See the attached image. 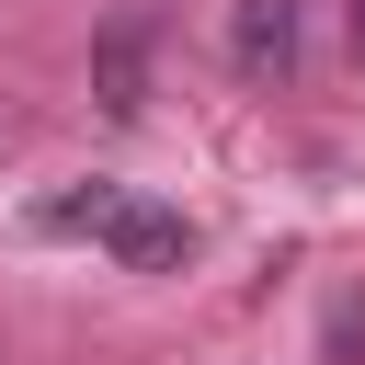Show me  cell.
<instances>
[{
  "instance_id": "cell-1",
  "label": "cell",
  "mask_w": 365,
  "mask_h": 365,
  "mask_svg": "<svg viewBox=\"0 0 365 365\" xmlns=\"http://www.w3.org/2000/svg\"><path fill=\"white\" fill-rule=\"evenodd\" d=\"M91 91H103V114L125 125V114H148V11H114L103 34H91Z\"/></svg>"
},
{
  "instance_id": "cell-2",
  "label": "cell",
  "mask_w": 365,
  "mask_h": 365,
  "mask_svg": "<svg viewBox=\"0 0 365 365\" xmlns=\"http://www.w3.org/2000/svg\"><path fill=\"white\" fill-rule=\"evenodd\" d=\"M228 57H240V80H285L297 68V0H228Z\"/></svg>"
},
{
  "instance_id": "cell-3",
  "label": "cell",
  "mask_w": 365,
  "mask_h": 365,
  "mask_svg": "<svg viewBox=\"0 0 365 365\" xmlns=\"http://www.w3.org/2000/svg\"><path fill=\"white\" fill-rule=\"evenodd\" d=\"M103 251H114L125 274H171V262L194 251V228H182V217H160V205H125V194H114V217H103Z\"/></svg>"
},
{
  "instance_id": "cell-4",
  "label": "cell",
  "mask_w": 365,
  "mask_h": 365,
  "mask_svg": "<svg viewBox=\"0 0 365 365\" xmlns=\"http://www.w3.org/2000/svg\"><path fill=\"white\" fill-rule=\"evenodd\" d=\"M331 354H342V365L365 354V297H342V308H331Z\"/></svg>"
},
{
  "instance_id": "cell-5",
  "label": "cell",
  "mask_w": 365,
  "mask_h": 365,
  "mask_svg": "<svg viewBox=\"0 0 365 365\" xmlns=\"http://www.w3.org/2000/svg\"><path fill=\"white\" fill-rule=\"evenodd\" d=\"M342 34H354V57H365V0H342Z\"/></svg>"
}]
</instances>
